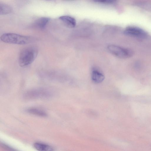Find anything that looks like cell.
I'll return each mask as SVG.
<instances>
[{
  "instance_id": "obj_13",
  "label": "cell",
  "mask_w": 151,
  "mask_h": 151,
  "mask_svg": "<svg viewBox=\"0 0 151 151\" xmlns=\"http://www.w3.org/2000/svg\"><path fill=\"white\" fill-rule=\"evenodd\" d=\"M2 147L6 150L8 151H17L12 147L6 144H2Z\"/></svg>"
},
{
  "instance_id": "obj_12",
  "label": "cell",
  "mask_w": 151,
  "mask_h": 151,
  "mask_svg": "<svg viewBox=\"0 0 151 151\" xmlns=\"http://www.w3.org/2000/svg\"><path fill=\"white\" fill-rule=\"evenodd\" d=\"M94 1L98 3L104 4H112L115 2L114 1L111 0H96Z\"/></svg>"
},
{
  "instance_id": "obj_11",
  "label": "cell",
  "mask_w": 151,
  "mask_h": 151,
  "mask_svg": "<svg viewBox=\"0 0 151 151\" xmlns=\"http://www.w3.org/2000/svg\"><path fill=\"white\" fill-rule=\"evenodd\" d=\"M12 9L10 6L7 4L0 3V15H5L10 13L12 12Z\"/></svg>"
},
{
  "instance_id": "obj_1",
  "label": "cell",
  "mask_w": 151,
  "mask_h": 151,
  "mask_svg": "<svg viewBox=\"0 0 151 151\" xmlns=\"http://www.w3.org/2000/svg\"><path fill=\"white\" fill-rule=\"evenodd\" d=\"M54 92L52 89L45 88H33L25 92L23 98L27 100L39 99H48L52 98Z\"/></svg>"
},
{
  "instance_id": "obj_4",
  "label": "cell",
  "mask_w": 151,
  "mask_h": 151,
  "mask_svg": "<svg viewBox=\"0 0 151 151\" xmlns=\"http://www.w3.org/2000/svg\"><path fill=\"white\" fill-rule=\"evenodd\" d=\"M108 49L111 54L121 58H129L132 54V51L130 50L115 45H109Z\"/></svg>"
},
{
  "instance_id": "obj_8",
  "label": "cell",
  "mask_w": 151,
  "mask_h": 151,
  "mask_svg": "<svg viewBox=\"0 0 151 151\" xmlns=\"http://www.w3.org/2000/svg\"><path fill=\"white\" fill-rule=\"evenodd\" d=\"M34 148L38 151H53L54 148L51 146L42 142H36L34 144Z\"/></svg>"
},
{
  "instance_id": "obj_3",
  "label": "cell",
  "mask_w": 151,
  "mask_h": 151,
  "mask_svg": "<svg viewBox=\"0 0 151 151\" xmlns=\"http://www.w3.org/2000/svg\"><path fill=\"white\" fill-rule=\"evenodd\" d=\"M0 39L5 43L17 45L26 44L32 41V38L29 36L12 33L3 34L0 37Z\"/></svg>"
},
{
  "instance_id": "obj_2",
  "label": "cell",
  "mask_w": 151,
  "mask_h": 151,
  "mask_svg": "<svg viewBox=\"0 0 151 151\" xmlns=\"http://www.w3.org/2000/svg\"><path fill=\"white\" fill-rule=\"evenodd\" d=\"M37 49L33 46L23 48L20 51L19 57V63L21 67L27 66L35 60L37 55Z\"/></svg>"
},
{
  "instance_id": "obj_5",
  "label": "cell",
  "mask_w": 151,
  "mask_h": 151,
  "mask_svg": "<svg viewBox=\"0 0 151 151\" xmlns=\"http://www.w3.org/2000/svg\"><path fill=\"white\" fill-rule=\"evenodd\" d=\"M124 33L127 35L139 38L144 37L146 35V32L144 30L134 27H127L125 29Z\"/></svg>"
},
{
  "instance_id": "obj_6",
  "label": "cell",
  "mask_w": 151,
  "mask_h": 151,
  "mask_svg": "<svg viewBox=\"0 0 151 151\" xmlns=\"http://www.w3.org/2000/svg\"><path fill=\"white\" fill-rule=\"evenodd\" d=\"M59 19L67 26L69 28L75 27L76 24L75 19L73 17L68 16H62L59 17Z\"/></svg>"
},
{
  "instance_id": "obj_7",
  "label": "cell",
  "mask_w": 151,
  "mask_h": 151,
  "mask_svg": "<svg viewBox=\"0 0 151 151\" xmlns=\"http://www.w3.org/2000/svg\"><path fill=\"white\" fill-rule=\"evenodd\" d=\"M91 78L94 82L99 83L103 81L104 76L99 71L96 69H93L91 72Z\"/></svg>"
},
{
  "instance_id": "obj_10",
  "label": "cell",
  "mask_w": 151,
  "mask_h": 151,
  "mask_svg": "<svg viewBox=\"0 0 151 151\" xmlns=\"http://www.w3.org/2000/svg\"><path fill=\"white\" fill-rule=\"evenodd\" d=\"M50 18L47 17H42L37 19L35 22L34 25L40 29H43L49 22Z\"/></svg>"
},
{
  "instance_id": "obj_9",
  "label": "cell",
  "mask_w": 151,
  "mask_h": 151,
  "mask_svg": "<svg viewBox=\"0 0 151 151\" xmlns=\"http://www.w3.org/2000/svg\"><path fill=\"white\" fill-rule=\"evenodd\" d=\"M26 112L30 114L42 117H46L47 114L46 112L40 109L32 107L27 109Z\"/></svg>"
}]
</instances>
